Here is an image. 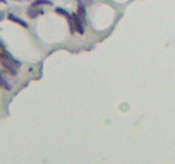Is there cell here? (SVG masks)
<instances>
[{
  "instance_id": "cell-1",
  "label": "cell",
  "mask_w": 175,
  "mask_h": 164,
  "mask_svg": "<svg viewBox=\"0 0 175 164\" xmlns=\"http://www.w3.org/2000/svg\"><path fill=\"white\" fill-rule=\"evenodd\" d=\"M0 65H2V69L9 73V75H17L19 69H21V62L16 60V58H14L9 52H5V50H0Z\"/></svg>"
},
{
  "instance_id": "cell-2",
  "label": "cell",
  "mask_w": 175,
  "mask_h": 164,
  "mask_svg": "<svg viewBox=\"0 0 175 164\" xmlns=\"http://www.w3.org/2000/svg\"><path fill=\"white\" fill-rule=\"evenodd\" d=\"M69 21V29L70 33H77V34H84V21L79 17L77 14H70Z\"/></svg>"
},
{
  "instance_id": "cell-3",
  "label": "cell",
  "mask_w": 175,
  "mask_h": 164,
  "mask_svg": "<svg viewBox=\"0 0 175 164\" xmlns=\"http://www.w3.org/2000/svg\"><path fill=\"white\" fill-rule=\"evenodd\" d=\"M0 87H2L4 91H12V87H14L12 80H10V79L7 77V73H5V70H4V72L0 70Z\"/></svg>"
},
{
  "instance_id": "cell-4",
  "label": "cell",
  "mask_w": 175,
  "mask_h": 164,
  "mask_svg": "<svg viewBox=\"0 0 175 164\" xmlns=\"http://www.w3.org/2000/svg\"><path fill=\"white\" fill-rule=\"evenodd\" d=\"M7 19H9L10 22H16V24H19L21 27H28V22L24 21V19H21L19 16H16V14H7Z\"/></svg>"
},
{
  "instance_id": "cell-5",
  "label": "cell",
  "mask_w": 175,
  "mask_h": 164,
  "mask_svg": "<svg viewBox=\"0 0 175 164\" xmlns=\"http://www.w3.org/2000/svg\"><path fill=\"white\" fill-rule=\"evenodd\" d=\"M45 14V10H43V7H39V9H28V17H31V19H36V17H41Z\"/></svg>"
},
{
  "instance_id": "cell-6",
  "label": "cell",
  "mask_w": 175,
  "mask_h": 164,
  "mask_svg": "<svg viewBox=\"0 0 175 164\" xmlns=\"http://www.w3.org/2000/svg\"><path fill=\"white\" fill-rule=\"evenodd\" d=\"M45 5H52V0H33L29 9H39V7H45Z\"/></svg>"
},
{
  "instance_id": "cell-7",
  "label": "cell",
  "mask_w": 175,
  "mask_h": 164,
  "mask_svg": "<svg viewBox=\"0 0 175 164\" xmlns=\"http://www.w3.org/2000/svg\"><path fill=\"white\" fill-rule=\"evenodd\" d=\"M77 16L83 19L84 22H86V7H84V5H81V4H79V7H77Z\"/></svg>"
},
{
  "instance_id": "cell-8",
  "label": "cell",
  "mask_w": 175,
  "mask_h": 164,
  "mask_svg": "<svg viewBox=\"0 0 175 164\" xmlns=\"http://www.w3.org/2000/svg\"><path fill=\"white\" fill-rule=\"evenodd\" d=\"M55 14H58V16H62V17H65V19L70 17V12H67V10L62 9V7H57V9H55Z\"/></svg>"
},
{
  "instance_id": "cell-9",
  "label": "cell",
  "mask_w": 175,
  "mask_h": 164,
  "mask_svg": "<svg viewBox=\"0 0 175 164\" xmlns=\"http://www.w3.org/2000/svg\"><path fill=\"white\" fill-rule=\"evenodd\" d=\"M79 4L81 5H84V7H86V5H91L93 4V0H77Z\"/></svg>"
},
{
  "instance_id": "cell-10",
  "label": "cell",
  "mask_w": 175,
  "mask_h": 164,
  "mask_svg": "<svg viewBox=\"0 0 175 164\" xmlns=\"http://www.w3.org/2000/svg\"><path fill=\"white\" fill-rule=\"evenodd\" d=\"M0 50H5V45H4V39L0 38Z\"/></svg>"
},
{
  "instance_id": "cell-11",
  "label": "cell",
  "mask_w": 175,
  "mask_h": 164,
  "mask_svg": "<svg viewBox=\"0 0 175 164\" xmlns=\"http://www.w3.org/2000/svg\"><path fill=\"white\" fill-rule=\"evenodd\" d=\"M0 2H2V4H5V0H0Z\"/></svg>"
}]
</instances>
